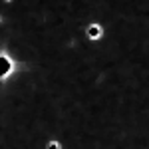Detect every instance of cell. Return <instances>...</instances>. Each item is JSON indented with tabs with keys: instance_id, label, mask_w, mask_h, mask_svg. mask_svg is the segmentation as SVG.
Here are the masks:
<instances>
[{
	"instance_id": "obj_1",
	"label": "cell",
	"mask_w": 149,
	"mask_h": 149,
	"mask_svg": "<svg viewBox=\"0 0 149 149\" xmlns=\"http://www.w3.org/2000/svg\"><path fill=\"white\" fill-rule=\"evenodd\" d=\"M88 36H90L92 40H97V38L102 36V28H100V26H90V30H88Z\"/></svg>"
}]
</instances>
